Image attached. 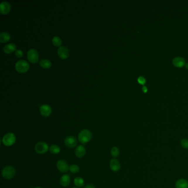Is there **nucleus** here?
I'll return each mask as SVG.
<instances>
[{"label": "nucleus", "instance_id": "obj_10", "mask_svg": "<svg viewBox=\"0 0 188 188\" xmlns=\"http://www.w3.org/2000/svg\"><path fill=\"white\" fill-rule=\"evenodd\" d=\"M57 54L62 59H66L69 57V50L67 47H60L57 49Z\"/></svg>", "mask_w": 188, "mask_h": 188}, {"label": "nucleus", "instance_id": "obj_16", "mask_svg": "<svg viewBox=\"0 0 188 188\" xmlns=\"http://www.w3.org/2000/svg\"><path fill=\"white\" fill-rule=\"evenodd\" d=\"M16 50V46L14 44L11 43L7 44L4 47V51L6 54H11Z\"/></svg>", "mask_w": 188, "mask_h": 188}, {"label": "nucleus", "instance_id": "obj_7", "mask_svg": "<svg viewBox=\"0 0 188 188\" xmlns=\"http://www.w3.org/2000/svg\"><path fill=\"white\" fill-rule=\"evenodd\" d=\"M69 166L68 163L64 160H59L57 162V168L61 173H65L69 170Z\"/></svg>", "mask_w": 188, "mask_h": 188}, {"label": "nucleus", "instance_id": "obj_28", "mask_svg": "<svg viewBox=\"0 0 188 188\" xmlns=\"http://www.w3.org/2000/svg\"><path fill=\"white\" fill-rule=\"evenodd\" d=\"M84 188H95V187L92 184H88Z\"/></svg>", "mask_w": 188, "mask_h": 188}, {"label": "nucleus", "instance_id": "obj_13", "mask_svg": "<svg viewBox=\"0 0 188 188\" xmlns=\"http://www.w3.org/2000/svg\"><path fill=\"white\" fill-rule=\"evenodd\" d=\"M86 153V150L85 148V146L82 145H79L75 149V153L76 157L78 158H82L84 157Z\"/></svg>", "mask_w": 188, "mask_h": 188}, {"label": "nucleus", "instance_id": "obj_23", "mask_svg": "<svg viewBox=\"0 0 188 188\" xmlns=\"http://www.w3.org/2000/svg\"><path fill=\"white\" fill-rule=\"evenodd\" d=\"M52 44L56 46V47H60L62 43V41L60 38H59V37L55 36L54 38H52Z\"/></svg>", "mask_w": 188, "mask_h": 188}, {"label": "nucleus", "instance_id": "obj_6", "mask_svg": "<svg viewBox=\"0 0 188 188\" xmlns=\"http://www.w3.org/2000/svg\"><path fill=\"white\" fill-rule=\"evenodd\" d=\"M27 57L29 61L32 63H36L39 60L38 52L34 49H31L29 50L27 53Z\"/></svg>", "mask_w": 188, "mask_h": 188}, {"label": "nucleus", "instance_id": "obj_14", "mask_svg": "<svg viewBox=\"0 0 188 188\" xmlns=\"http://www.w3.org/2000/svg\"><path fill=\"white\" fill-rule=\"evenodd\" d=\"M71 179L70 176L67 174L63 175L60 178V184L62 187H66L70 184Z\"/></svg>", "mask_w": 188, "mask_h": 188}, {"label": "nucleus", "instance_id": "obj_20", "mask_svg": "<svg viewBox=\"0 0 188 188\" xmlns=\"http://www.w3.org/2000/svg\"><path fill=\"white\" fill-rule=\"evenodd\" d=\"M49 151L52 154L57 155L60 152L61 148L60 146H58L57 145H52V146L49 147Z\"/></svg>", "mask_w": 188, "mask_h": 188}, {"label": "nucleus", "instance_id": "obj_25", "mask_svg": "<svg viewBox=\"0 0 188 188\" xmlns=\"http://www.w3.org/2000/svg\"><path fill=\"white\" fill-rule=\"evenodd\" d=\"M180 145L185 149H188V139H183L180 141Z\"/></svg>", "mask_w": 188, "mask_h": 188}, {"label": "nucleus", "instance_id": "obj_9", "mask_svg": "<svg viewBox=\"0 0 188 188\" xmlns=\"http://www.w3.org/2000/svg\"><path fill=\"white\" fill-rule=\"evenodd\" d=\"M39 110L40 113H41V114L44 117H48L52 114V108L47 104H44L41 105Z\"/></svg>", "mask_w": 188, "mask_h": 188}, {"label": "nucleus", "instance_id": "obj_24", "mask_svg": "<svg viewBox=\"0 0 188 188\" xmlns=\"http://www.w3.org/2000/svg\"><path fill=\"white\" fill-rule=\"evenodd\" d=\"M69 170L72 173H77L80 171V167L77 165H71L69 167Z\"/></svg>", "mask_w": 188, "mask_h": 188}, {"label": "nucleus", "instance_id": "obj_21", "mask_svg": "<svg viewBox=\"0 0 188 188\" xmlns=\"http://www.w3.org/2000/svg\"><path fill=\"white\" fill-rule=\"evenodd\" d=\"M74 184L77 187H83L85 185V180L81 177H77L74 179Z\"/></svg>", "mask_w": 188, "mask_h": 188}, {"label": "nucleus", "instance_id": "obj_11", "mask_svg": "<svg viewBox=\"0 0 188 188\" xmlns=\"http://www.w3.org/2000/svg\"><path fill=\"white\" fill-rule=\"evenodd\" d=\"M109 166L110 169L113 172H118L121 168V165L120 162L117 159L113 158L110 160L109 163Z\"/></svg>", "mask_w": 188, "mask_h": 188}, {"label": "nucleus", "instance_id": "obj_2", "mask_svg": "<svg viewBox=\"0 0 188 188\" xmlns=\"http://www.w3.org/2000/svg\"><path fill=\"white\" fill-rule=\"evenodd\" d=\"M16 174V169L11 165L5 167L2 171V177L6 179H11L13 178Z\"/></svg>", "mask_w": 188, "mask_h": 188}, {"label": "nucleus", "instance_id": "obj_8", "mask_svg": "<svg viewBox=\"0 0 188 188\" xmlns=\"http://www.w3.org/2000/svg\"><path fill=\"white\" fill-rule=\"evenodd\" d=\"M65 144L67 147L71 148H73L76 146L77 144V141L75 137L72 136L66 137L65 139Z\"/></svg>", "mask_w": 188, "mask_h": 188}, {"label": "nucleus", "instance_id": "obj_4", "mask_svg": "<svg viewBox=\"0 0 188 188\" xmlns=\"http://www.w3.org/2000/svg\"><path fill=\"white\" fill-rule=\"evenodd\" d=\"M15 68L20 73H25L28 71L29 68L28 63L25 60H19L16 64Z\"/></svg>", "mask_w": 188, "mask_h": 188}, {"label": "nucleus", "instance_id": "obj_17", "mask_svg": "<svg viewBox=\"0 0 188 188\" xmlns=\"http://www.w3.org/2000/svg\"><path fill=\"white\" fill-rule=\"evenodd\" d=\"M173 65L177 67H182L185 64V60L182 57H176L173 60Z\"/></svg>", "mask_w": 188, "mask_h": 188}, {"label": "nucleus", "instance_id": "obj_18", "mask_svg": "<svg viewBox=\"0 0 188 188\" xmlns=\"http://www.w3.org/2000/svg\"><path fill=\"white\" fill-rule=\"evenodd\" d=\"M40 65L44 69H49L52 66V62L48 59H42L39 62Z\"/></svg>", "mask_w": 188, "mask_h": 188}, {"label": "nucleus", "instance_id": "obj_32", "mask_svg": "<svg viewBox=\"0 0 188 188\" xmlns=\"http://www.w3.org/2000/svg\"></svg>", "mask_w": 188, "mask_h": 188}, {"label": "nucleus", "instance_id": "obj_15", "mask_svg": "<svg viewBox=\"0 0 188 188\" xmlns=\"http://www.w3.org/2000/svg\"><path fill=\"white\" fill-rule=\"evenodd\" d=\"M176 188H188V182L185 179H180L175 183Z\"/></svg>", "mask_w": 188, "mask_h": 188}, {"label": "nucleus", "instance_id": "obj_5", "mask_svg": "<svg viewBox=\"0 0 188 188\" xmlns=\"http://www.w3.org/2000/svg\"><path fill=\"white\" fill-rule=\"evenodd\" d=\"M49 146L45 142H38L35 146V151L38 154H44L49 150Z\"/></svg>", "mask_w": 188, "mask_h": 188}, {"label": "nucleus", "instance_id": "obj_22", "mask_svg": "<svg viewBox=\"0 0 188 188\" xmlns=\"http://www.w3.org/2000/svg\"><path fill=\"white\" fill-rule=\"evenodd\" d=\"M111 155L114 158L118 157L120 154V150L117 147H113L110 151Z\"/></svg>", "mask_w": 188, "mask_h": 188}, {"label": "nucleus", "instance_id": "obj_1", "mask_svg": "<svg viewBox=\"0 0 188 188\" xmlns=\"http://www.w3.org/2000/svg\"><path fill=\"white\" fill-rule=\"evenodd\" d=\"M92 137V134L91 131L88 129H83L79 133L78 136V139L80 143L82 144H85L90 141Z\"/></svg>", "mask_w": 188, "mask_h": 188}, {"label": "nucleus", "instance_id": "obj_27", "mask_svg": "<svg viewBox=\"0 0 188 188\" xmlns=\"http://www.w3.org/2000/svg\"><path fill=\"white\" fill-rule=\"evenodd\" d=\"M138 82L139 83H140L141 85H144L146 83V80L144 77H140L138 78Z\"/></svg>", "mask_w": 188, "mask_h": 188}, {"label": "nucleus", "instance_id": "obj_31", "mask_svg": "<svg viewBox=\"0 0 188 188\" xmlns=\"http://www.w3.org/2000/svg\"><path fill=\"white\" fill-rule=\"evenodd\" d=\"M41 188V187H35V188Z\"/></svg>", "mask_w": 188, "mask_h": 188}, {"label": "nucleus", "instance_id": "obj_3", "mask_svg": "<svg viewBox=\"0 0 188 188\" xmlns=\"http://www.w3.org/2000/svg\"><path fill=\"white\" fill-rule=\"evenodd\" d=\"M16 141V137L13 133L9 132L5 135L2 139L3 144L6 146H12Z\"/></svg>", "mask_w": 188, "mask_h": 188}, {"label": "nucleus", "instance_id": "obj_26", "mask_svg": "<svg viewBox=\"0 0 188 188\" xmlns=\"http://www.w3.org/2000/svg\"><path fill=\"white\" fill-rule=\"evenodd\" d=\"M15 55H16V56L17 57H21L23 55V52H22L21 50L18 49V50H16V52H15Z\"/></svg>", "mask_w": 188, "mask_h": 188}, {"label": "nucleus", "instance_id": "obj_30", "mask_svg": "<svg viewBox=\"0 0 188 188\" xmlns=\"http://www.w3.org/2000/svg\"><path fill=\"white\" fill-rule=\"evenodd\" d=\"M186 68H187V69H188V64H187L186 65Z\"/></svg>", "mask_w": 188, "mask_h": 188}, {"label": "nucleus", "instance_id": "obj_12", "mask_svg": "<svg viewBox=\"0 0 188 188\" xmlns=\"http://www.w3.org/2000/svg\"><path fill=\"white\" fill-rule=\"evenodd\" d=\"M11 5L6 1H3L0 4V12L2 14H7L11 11Z\"/></svg>", "mask_w": 188, "mask_h": 188}, {"label": "nucleus", "instance_id": "obj_19", "mask_svg": "<svg viewBox=\"0 0 188 188\" xmlns=\"http://www.w3.org/2000/svg\"><path fill=\"white\" fill-rule=\"evenodd\" d=\"M10 34L7 32H2L0 34V42H7L10 40Z\"/></svg>", "mask_w": 188, "mask_h": 188}, {"label": "nucleus", "instance_id": "obj_29", "mask_svg": "<svg viewBox=\"0 0 188 188\" xmlns=\"http://www.w3.org/2000/svg\"><path fill=\"white\" fill-rule=\"evenodd\" d=\"M142 90H143V92L144 93H146V92H147V87H146V86L143 87V88H142Z\"/></svg>", "mask_w": 188, "mask_h": 188}]
</instances>
